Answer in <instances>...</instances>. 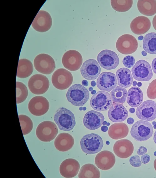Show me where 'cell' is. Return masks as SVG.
Masks as SVG:
<instances>
[{
	"label": "cell",
	"instance_id": "17",
	"mask_svg": "<svg viewBox=\"0 0 156 178\" xmlns=\"http://www.w3.org/2000/svg\"><path fill=\"white\" fill-rule=\"evenodd\" d=\"M52 25L51 16L47 12L40 10L38 13L32 23V26L36 31L44 32L48 30Z\"/></svg>",
	"mask_w": 156,
	"mask_h": 178
},
{
	"label": "cell",
	"instance_id": "9",
	"mask_svg": "<svg viewBox=\"0 0 156 178\" xmlns=\"http://www.w3.org/2000/svg\"><path fill=\"white\" fill-rule=\"evenodd\" d=\"M34 65L38 72L47 75L52 73L55 68V63L53 59L46 54L38 55L34 59Z\"/></svg>",
	"mask_w": 156,
	"mask_h": 178
},
{
	"label": "cell",
	"instance_id": "18",
	"mask_svg": "<svg viewBox=\"0 0 156 178\" xmlns=\"http://www.w3.org/2000/svg\"><path fill=\"white\" fill-rule=\"evenodd\" d=\"M117 84L115 75L109 72L101 73L97 81V85L100 90L110 92L114 88Z\"/></svg>",
	"mask_w": 156,
	"mask_h": 178
},
{
	"label": "cell",
	"instance_id": "54",
	"mask_svg": "<svg viewBox=\"0 0 156 178\" xmlns=\"http://www.w3.org/2000/svg\"><path fill=\"white\" fill-rule=\"evenodd\" d=\"M137 84V82L136 81H134L133 82V86H136Z\"/></svg>",
	"mask_w": 156,
	"mask_h": 178
},
{
	"label": "cell",
	"instance_id": "51",
	"mask_svg": "<svg viewBox=\"0 0 156 178\" xmlns=\"http://www.w3.org/2000/svg\"><path fill=\"white\" fill-rule=\"evenodd\" d=\"M153 166L155 170L156 171V158L154 161Z\"/></svg>",
	"mask_w": 156,
	"mask_h": 178
},
{
	"label": "cell",
	"instance_id": "39",
	"mask_svg": "<svg viewBox=\"0 0 156 178\" xmlns=\"http://www.w3.org/2000/svg\"><path fill=\"white\" fill-rule=\"evenodd\" d=\"M129 161L130 164L134 167H139L142 164L140 157L138 155L132 156L130 158Z\"/></svg>",
	"mask_w": 156,
	"mask_h": 178
},
{
	"label": "cell",
	"instance_id": "43",
	"mask_svg": "<svg viewBox=\"0 0 156 178\" xmlns=\"http://www.w3.org/2000/svg\"><path fill=\"white\" fill-rule=\"evenodd\" d=\"M152 23L154 28L156 30V15L153 18Z\"/></svg>",
	"mask_w": 156,
	"mask_h": 178
},
{
	"label": "cell",
	"instance_id": "14",
	"mask_svg": "<svg viewBox=\"0 0 156 178\" xmlns=\"http://www.w3.org/2000/svg\"><path fill=\"white\" fill-rule=\"evenodd\" d=\"M136 114L142 120L150 121L156 118V103L149 100L143 102L137 108Z\"/></svg>",
	"mask_w": 156,
	"mask_h": 178
},
{
	"label": "cell",
	"instance_id": "5",
	"mask_svg": "<svg viewBox=\"0 0 156 178\" xmlns=\"http://www.w3.org/2000/svg\"><path fill=\"white\" fill-rule=\"evenodd\" d=\"M58 131V127L54 123L46 121L42 122L38 126L36 130V135L40 141L49 142L54 139Z\"/></svg>",
	"mask_w": 156,
	"mask_h": 178
},
{
	"label": "cell",
	"instance_id": "53",
	"mask_svg": "<svg viewBox=\"0 0 156 178\" xmlns=\"http://www.w3.org/2000/svg\"><path fill=\"white\" fill-rule=\"evenodd\" d=\"M96 91L95 90H93L92 91H91V93L93 95V94H96Z\"/></svg>",
	"mask_w": 156,
	"mask_h": 178
},
{
	"label": "cell",
	"instance_id": "26",
	"mask_svg": "<svg viewBox=\"0 0 156 178\" xmlns=\"http://www.w3.org/2000/svg\"><path fill=\"white\" fill-rule=\"evenodd\" d=\"M128 126L123 122L114 123L109 128L108 134L111 138L118 140L126 137L128 133Z\"/></svg>",
	"mask_w": 156,
	"mask_h": 178
},
{
	"label": "cell",
	"instance_id": "47",
	"mask_svg": "<svg viewBox=\"0 0 156 178\" xmlns=\"http://www.w3.org/2000/svg\"><path fill=\"white\" fill-rule=\"evenodd\" d=\"M130 112L132 113H133L135 112V109L134 108H131L129 110Z\"/></svg>",
	"mask_w": 156,
	"mask_h": 178
},
{
	"label": "cell",
	"instance_id": "58",
	"mask_svg": "<svg viewBox=\"0 0 156 178\" xmlns=\"http://www.w3.org/2000/svg\"><path fill=\"white\" fill-rule=\"evenodd\" d=\"M156 124V122H155V121H153V122H152V124H153V125H155Z\"/></svg>",
	"mask_w": 156,
	"mask_h": 178
},
{
	"label": "cell",
	"instance_id": "2",
	"mask_svg": "<svg viewBox=\"0 0 156 178\" xmlns=\"http://www.w3.org/2000/svg\"><path fill=\"white\" fill-rule=\"evenodd\" d=\"M80 145L84 152L87 154H93L101 151L103 143L99 135L92 133L84 135L80 140Z\"/></svg>",
	"mask_w": 156,
	"mask_h": 178
},
{
	"label": "cell",
	"instance_id": "56",
	"mask_svg": "<svg viewBox=\"0 0 156 178\" xmlns=\"http://www.w3.org/2000/svg\"><path fill=\"white\" fill-rule=\"evenodd\" d=\"M93 88L92 87H90L89 88V91H92L93 90Z\"/></svg>",
	"mask_w": 156,
	"mask_h": 178
},
{
	"label": "cell",
	"instance_id": "31",
	"mask_svg": "<svg viewBox=\"0 0 156 178\" xmlns=\"http://www.w3.org/2000/svg\"><path fill=\"white\" fill-rule=\"evenodd\" d=\"M78 177L79 178H99L100 177V172L94 165L87 164L81 168Z\"/></svg>",
	"mask_w": 156,
	"mask_h": 178
},
{
	"label": "cell",
	"instance_id": "63",
	"mask_svg": "<svg viewBox=\"0 0 156 178\" xmlns=\"http://www.w3.org/2000/svg\"><path fill=\"white\" fill-rule=\"evenodd\" d=\"M153 128L154 129H156V124L154 125Z\"/></svg>",
	"mask_w": 156,
	"mask_h": 178
},
{
	"label": "cell",
	"instance_id": "52",
	"mask_svg": "<svg viewBox=\"0 0 156 178\" xmlns=\"http://www.w3.org/2000/svg\"><path fill=\"white\" fill-rule=\"evenodd\" d=\"M138 39L139 40H141L143 39V36H140L138 37Z\"/></svg>",
	"mask_w": 156,
	"mask_h": 178
},
{
	"label": "cell",
	"instance_id": "27",
	"mask_svg": "<svg viewBox=\"0 0 156 178\" xmlns=\"http://www.w3.org/2000/svg\"><path fill=\"white\" fill-rule=\"evenodd\" d=\"M116 74L118 85L124 88L131 86L133 78L130 70L125 67L121 68L116 71Z\"/></svg>",
	"mask_w": 156,
	"mask_h": 178
},
{
	"label": "cell",
	"instance_id": "60",
	"mask_svg": "<svg viewBox=\"0 0 156 178\" xmlns=\"http://www.w3.org/2000/svg\"><path fill=\"white\" fill-rule=\"evenodd\" d=\"M86 109V108L85 107H83V111H85Z\"/></svg>",
	"mask_w": 156,
	"mask_h": 178
},
{
	"label": "cell",
	"instance_id": "34",
	"mask_svg": "<svg viewBox=\"0 0 156 178\" xmlns=\"http://www.w3.org/2000/svg\"><path fill=\"white\" fill-rule=\"evenodd\" d=\"M133 3L132 0H111L112 7L116 11L119 12H125L129 10Z\"/></svg>",
	"mask_w": 156,
	"mask_h": 178
},
{
	"label": "cell",
	"instance_id": "35",
	"mask_svg": "<svg viewBox=\"0 0 156 178\" xmlns=\"http://www.w3.org/2000/svg\"><path fill=\"white\" fill-rule=\"evenodd\" d=\"M28 94V90L25 85L22 82H16V97L17 104L24 101L27 98Z\"/></svg>",
	"mask_w": 156,
	"mask_h": 178
},
{
	"label": "cell",
	"instance_id": "30",
	"mask_svg": "<svg viewBox=\"0 0 156 178\" xmlns=\"http://www.w3.org/2000/svg\"><path fill=\"white\" fill-rule=\"evenodd\" d=\"M33 71V67L32 63L26 59H22L19 60L17 76L23 78L29 76Z\"/></svg>",
	"mask_w": 156,
	"mask_h": 178
},
{
	"label": "cell",
	"instance_id": "61",
	"mask_svg": "<svg viewBox=\"0 0 156 178\" xmlns=\"http://www.w3.org/2000/svg\"><path fill=\"white\" fill-rule=\"evenodd\" d=\"M110 124V123L109 122H108L107 123L106 125L107 126H109Z\"/></svg>",
	"mask_w": 156,
	"mask_h": 178
},
{
	"label": "cell",
	"instance_id": "3",
	"mask_svg": "<svg viewBox=\"0 0 156 178\" xmlns=\"http://www.w3.org/2000/svg\"><path fill=\"white\" fill-rule=\"evenodd\" d=\"M54 121L61 130L69 131L76 125L75 116L70 110L63 107L59 108L54 116Z\"/></svg>",
	"mask_w": 156,
	"mask_h": 178
},
{
	"label": "cell",
	"instance_id": "57",
	"mask_svg": "<svg viewBox=\"0 0 156 178\" xmlns=\"http://www.w3.org/2000/svg\"><path fill=\"white\" fill-rule=\"evenodd\" d=\"M107 123V121H103L102 124L103 125H105Z\"/></svg>",
	"mask_w": 156,
	"mask_h": 178
},
{
	"label": "cell",
	"instance_id": "12",
	"mask_svg": "<svg viewBox=\"0 0 156 178\" xmlns=\"http://www.w3.org/2000/svg\"><path fill=\"white\" fill-rule=\"evenodd\" d=\"M97 60L102 67L107 70L115 68L119 63V58L115 52L105 49L98 55Z\"/></svg>",
	"mask_w": 156,
	"mask_h": 178
},
{
	"label": "cell",
	"instance_id": "19",
	"mask_svg": "<svg viewBox=\"0 0 156 178\" xmlns=\"http://www.w3.org/2000/svg\"><path fill=\"white\" fill-rule=\"evenodd\" d=\"M104 120V116L102 113L91 110L86 113L83 121L84 125L87 129L94 130L101 126Z\"/></svg>",
	"mask_w": 156,
	"mask_h": 178
},
{
	"label": "cell",
	"instance_id": "20",
	"mask_svg": "<svg viewBox=\"0 0 156 178\" xmlns=\"http://www.w3.org/2000/svg\"><path fill=\"white\" fill-rule=\"evenodd\" d=\"M115 157L113 154L108 151H103L96 155L95 163L99 169L108 170L112 168L115 162Z\"/></svg>",
	"mask_w": 156,
	"mask_h": 178
},
{
	"label": "cell",
	"instance_id": "8",
	"mask_svg": "<svg viewBox=\"0 0 156 178\" xmlns=\"http://www.w3.org/2000/svg\"><path fill=\"white\" fill-rule=\"evenodd\" d=\"M112 101L109 93L99 91L92 96L90 104L94 110L101 111L107 110L112 105Z\"/></svg>",
	"mask_w": 156,
	"mask_h": 178
},
{
	"label": "cell",
	"instance_id": "22",
	"mask_svg": "<svg viewBox=\"0 0 156 178\" xmlns=\"http://www.w3.org/2000/svg\"><path fill=\"white\" fill-rule=\"evenodd\" d=\"M134 147L129 140L123 139L117 141L114 144L113 150L116 155L121 158H126L133 153Z\"/></svg>",
	"mask_w": 156,
	"mask_h": 178
},
{
	"label": "cell",
	"instance_id": "40",
	"mask_svg": "<svg viewBox=\"0 0 156 178\" xmlns=\"http://www.w3.org/2000/svg\"><path fill=\"white\" fill-rule=\"evenodd\" d=\"M141 160L143 163L146 164L150 160V157L149 155L145 154L141 157Z\"/></svg>",
	"mask_w": 156,
	"mask_h": 178
},
{
	"label": "cell",
	"instance_id": "36",
	"mask_svg": "<svg viewBox=\"0 0 156 178\" xmlns=\"http://www.w3.org/2000/svg\"><path fill=\"white\" fill-rule=\"evenodd\" d=\"M18 116L23 135L28 134L33 128L32 121L28 116L25 115H20Z\"/></svg>",
	"mask_w": 156,
	"mask_h": 178
},
{
	"label": "cell",
	"instance_id": "42",
	"mask_svg": "<svg viewBox=\"0 0 156 178\" xmlns=\"http://www.w3.org/2000/svg\"><path fill=\"white\" fill-rule=\"evenodd\" d=\"M152 67L153 72L156 74V57L154 58L152 61Z\"/></svg>",
	"mask_w": 156,
	"mask_h": 178
},
{
	"label": "cell",
	"instance_id": "13",
	"mask_svg": "<svg viewBox=\"0 0 156 178\" xmlns=\"http://www.w3.org/2000/svg\"><path fill=\"white\" fill-rule=\"evenodd\" d=\"M62 62L64 67L69 71H75L79 69L82 64L81 54L75 50L66 52L63 55Z\"/></svg>",
	"mask_w": 156,
	"mask_h": 178
},
{
	"label": "cell",
	"instance_id": "10",
	"mask_svg": "<svg viewBox=\"0 0 156 178\" xmlns=\"http://www.w3.org/2000/svg\"><path fill=\"white\" fill-rule=\"evenodd\" d=\"M28 86L30 91L34 94L41 95L45 93L49 86V82L45 76L36 74L29 79Z\"/></svg>",
	"mask_w": 156,
	"mask_h": 178
},
{
	"label": "cell",
	"instance_id": "59",
	"mask_svg": "<svg viewBox=\"0 0 156 178\" xmlns=\"http://www.w3.org/2000/svg\"><path fill=\"white\" fill-rule=\"evenodd\" d=\"M83 107H80L79 108V110L80 111H81L83 110Z\"/></svg>",
	"mask_w": 156,
	"mask_h": 178
},
{
	"label": "cell",
	"instance_id": "23",
	"mask_svg": "<svg viewBox=\"0 0 156 178\" xmlns=\"http://www.w3.org/2000/svg\"><path fill=\"white\" fill-rule=\"evenodd\" d=\"M108 116L109 119L113 122H122L127 118L128 112L122 104L114 103L108 110Z\"/></svg>",
	"mask_w": 156,
	"mask_h": 178
},
{
	"label": "cell",
	"instance_id": "33",
	"mask_svg": "<svg viewBox=\"0 0 156 178\" xmlns=\"http://www.w3.org/2000/svg\"><path fill=\"white\" fill-rule=\"evenodd\" d=\"M127 91L124 87L117 86L110 92L111 97L114 103L123 104L126 101L127 96Z\"/></svg>",
	"mask_w": 156,
	"mask_h": 178
},
{
	"label": "cell",
	"instance_id": "45",
	"mask_svg": "<svg viewBox=\"0 0 156 178\" xmlns=\"http://www.w3.org/2000/svg\"><path fill=\"white\" fill-rule=\"evenodd\" d=\"M108 127L107 126H103L101 127V130L102 131L105 132L108 130Z\"/></svg>",
	"mask_w": 156,
	"mask_h": 178
},
{
	"label": "cell",
	"instance_id": "62",
	"mask_svg": "<svg viewBox=\"0 0 156 178\" xmlns=\"http://www.w3.org/2000/svg\"><path fill=\"white\" fill-rule=\"evenodd\" d=\"M106 144L107 145H109V142L108 141H107L106 142Z\"/></svg>",
	"mask_w": 156,
	"mask_h": 178
},
{
	"label": "cell",
	"instance_id": "11",
	"mask_svg": "<svg viewBox=\"0 0 156 178\" xmlns=\"http://www.w3.org/2000/svg\"><path fill=\"white\" fill-rule=\"evenodd\" d=\"M118 51L123 54H131L134 52L138 47L137 40L133 36L125 34L121 36L116 43Z\"/></svg>",
	"mask_w": 156,
	"mask_h": 178
},
{
	"label": "cell",
	"instance_id": "21",
	"mask_svg": "<svg viewBox=\"0 0 156 178\" xmlns=\"http://www.w3.org/2000/svg\"><path fill=\"white\" fill-rule=\"evenodd\" d=\"M80 168V164L76 160L72 158L67 159L61 163L59 171L63 177L73 178L77 175Z\"/></svg>",
	"mask_w": 156,
	"mask_h": 178
},
{
	"label": "cell",
	"instance_id": "16",
	"mask_svg": "<svg viewBox=\"0 0 156 178\" xmlns=\"http://www.w3.org/2000/svg\"><path fill=\"white\" fill-rule=\"evenodd\" d=\"M101 68L96 60L89 59L85 61L80 69L83 77L88 80H94L98 77Z\"/></svg>",
	"mask_w": 156,
	"mask_h": 178
},
{
	"label": "cell",
	"instance_id": "41",
	"mask_svg": "<svg viewBox=\"0 0 156 178\" xmlns=\"http://www.w3.org/2000/svg\"><path fill=\"white\" fill-rule=\"evenodd\" d=\"M147 152V148L144 146H141L138 149L137 153L139 155L145 154Z\"/></svg>",
	"mask_w": 156,
	"mask_h": 178
},
{
	"label": "cell",
	"instance_id": "50",
	"mask_svg": "<svg viewBox=\"0 0 156 178\" xmlns=\"http://www.w3.org/2000/svg\"><path fill=\"white\" fill-rule=\"evenodd\" d=\"M141 53L142 55L144 56H146L147 55V53L145 51H142Z\"/></svg>",
	"mask_w": 156,
	"mask_h": 178
},
{
	"label": "cell",
	"instance_id": "1",
	"mask_svg": "<svg viewBox=\"0 0 156 178\" xmlns=\"http://www.w3.org/2000/svg\"><path fill=\"white\" fill-rule=\"evenodd\" d=\"M68 101L76 106H83L89 97L88 90L79 84H75L70 87L66 94Z\"/></svg>",
	"mask_w": 156,
	"mask_h": 178
},
{
	"label": "cell",
	"instance_id": "28",
	"mask_svg": "<svg viewBox=\"0 0 156 178\" xmlns=\"http://www.w3.org/2000/svg\"><path fill=\"white\" fill-rule=\"evenodd\" d=\"M143 100V94L142 90L138 87H133L128 90L127 101L131 106L136 107L140 105Z\"/></svg>",
	"mask_w": 156,
	"mask_h": 178
},
{
	"label": "cell",
	"instance_id": "48",
	"mask_svg": "<svg viewBox=\"0 0 156 178\" xmlns=\"http://www.w3.org/2000/svg\"><path fill=\"white\" fill-rule=\"evenodd\" d=\"M91 85L92 87H95L96 86V83L94 81H92L91 82Z\"/></svg>",
	"mask_w": 156,
	"mask_h": 178
},
{
	"label": "cell",
	"instance_id": "46",
	"mask_svg": "<svg viewBox=\"0 0 156 178\" xmlns=\"http://www.w3.org/2000/svg\"><path fill=\"white\" fill-rule=\"evenodd\" d=\"M82 83L83 86L87 87L88 85V81L85 80H83Z\"/></svg>",
	"mask_w": 156,
	"mask_h": 178
},
{
	"label": "cell",
	"instance_id": "37",
	"mask_svg": "<svg viewBox=\"0 0 156 178\" xmlns=\"http://www.w3.org/2000/svg\"><path fill=\"white\" fill-rule=\"evenodd\" d=\"M147 94L148 97L150 99L156 98V79L150 83L147 89Z\"/></svg>",
	"mask_w": 156,
	"mask_h": 178
},
{
	"label": "cell",
	"instance_id": "15",
	"mask_svg": "<svg viewBox=\"0 0 156 178\" xmlns=\"http://www.w3.org/2000/svg\"><path fill=\"white\" fill-rule=\"evenodd\" d=\"M49 104L45 97L37 96L32 98L28 104L30 112L36 116H41L46 113L48 110Z\"/></svg>",
	"mask_w": 156,
	"mask_h": 178
},
{
	"label": "cell",
	"instance_id": "24",
	"mask_svg": "<svg viewBox=\"0 0 156 178\" xmlns=\"http://www.w3.org/2000/svg\"><path fill=\"white\" fill-rule=\"evenodd\" d=\"M149 19L144 16L138 17L131 22L130 27L132 32L137 35H141L147 32L150 28Z\"/></svg>",
	"mask_w": 156,
	"mask_h": 178
},
{
	"label": "cell",
	"instance_id": "44",
	"mask_svg": "<svg viewBox=\"0 0 156 178\" xmlns=\"http://www.w3.org/2000/svg\"><path fill=\"white\" fill-rule=\"evenodd\" d=\"M134 122V120L133 118L131 117L129 118L127 120V123L129 125L133 124V123Z\"/></svg>",
	"mask_w": 156,
	"mask_h": 178
},
{
	"label": "cell",
	"instance_id": "4",
	"mask_svg": "<svg viewBox=\"0 0 156 178\" xmlns=\"http://www.w3.org/2000/svg\"><path fill=\"white\" fill-rule=\"evenodd\" d=\"M153 133L151 124L146 121L139 120L132 126L130 131L132 136L136 141H142L151 137Z\"/></svg>",
	"mask_w": 156,
	"mask_h": 178
},
{
	"label": "cell",
	"instance_id": "25",
	"mask_svg": "<svg viewBox=\"0 0 156 178\" xmlns=\"http://www.w3.org/2000/svg\"><path fill=\"white\" fill-rule=\"evenodd\" d=\"M74 144L72 135L67 133L59 134L55 139L54 144L56 148L60 151H66L70 149Z\"/></svg>",
	"mask_w": 156,
	"mask_h": 178
},
{
	"label": "cell",
	"instance_id": "32",
	"mask_svg": "<svg viewBox=\"0 0 156 178\" xmlns=\"http://www.w3.org/2000/svg\"><path fill=\"white\" fill-rule=\"evenodd\" d=\"M143 48L148 53L156 54V33L152 32L147 34L143 42Z\"/></svg>",
	"mask_w": 156,
	"mask_h": 178
},
{
	"label": "cell",
	"instance_id": "55",
	"mask_svg": "<svg viewBox=\"0 0 156 178\" xmlns=\"http://www.w3.org/2000/svg\"><path fill=\"white\" fill-rule=\"evenodd\" d=\"M142 85V83L141 82H138L137 84V85L138 87H141Z\"/></svg>",
	"mask_w": 156,
	"mask_h": 178
},
{
	"label": "cell",
	"instance_id": "49",
	"mask_svg": "<svg viewBox=\"0 0 156 178\" xmlns=\"http://www.w3.org/2000/svg\"><path fill=\"white\" fill-rule=\"evenodd\" d=\"M153 140L155 144H156V131H155L153 136Z\"/></svg>",
	"mask_w": 156,
	"mask_h": 178
},
{
	"label": "cell",
	"instance_id": "64",
	"mask_svg": "<svg viewBox=\"0 0 156 178\" xmlns=\"http://www.w3.org/2000/svg\"><path fill=\"white\" fill-rule=\"evenodd\" d=\"M154 155L156 156V151H155L154 153Z\"/></svg>",
	"mask_w": 156,
	"mask_h": 178
},
{
	"label": "cell",
	"instance_id": "7",
	"mask_svg": "<svg viewBox=\"0 0 156 178\" xmlns=\"http://www.w3.org/2000/svg\"><path fill=\"white\" fill-rule=\"evenodd\" d=\"M134 78L139 81H148L153 76L152 70L149 63L141 59L137 61L132 68Z\"/></svg>",
	"mask_w": 156,
	"mask_h": 178
},
{
	"label": "cell",
	"instance_id": "6",
	"mask_svg": "<svg viewBox=\"0 0 156 178\" xmlns=\"http://www.w3.org/2000/svg\"><path fill=\"white\" fill-rule=\"evenodd\" d=\"M73 80L72 73L64 68H59L55 71L52 77V82L53 86L57 89L65 90L72 84Z\"/></svg>",
	"mask_w": 156,
	"mask_h": 178
},
{
	"label": "cell",
	"instance_id": "38",
	"mask_svg": "<svg viewBox=\"0 0 156 178\" xmlns=\"http://www.w3.org/2000/svg\"><path fill=\"white\" fill-rule=\"evenodd\" d=\"M122 62L125 67L127 68H131L134 64L135 60L132 56L128 55L123 58Z\"/></svg>",
	"mask_w": 156,
	"mask_h": 178
},
{
	"label": "cell",
	"instance_id": "29",
	"mask_svg": "<svg viewBox=\"0 0 156 178\" xmlns=\"http://www.w3.org/2000/svg\"><path fill=\"white\" fill-rule=\"evenodd\" d=\"M137 7L142 14L147 16H153L156 13V0H138Z\"/></svg>",
	"mask_w": 156,
	"mask_h": 178
}]
</instances>
